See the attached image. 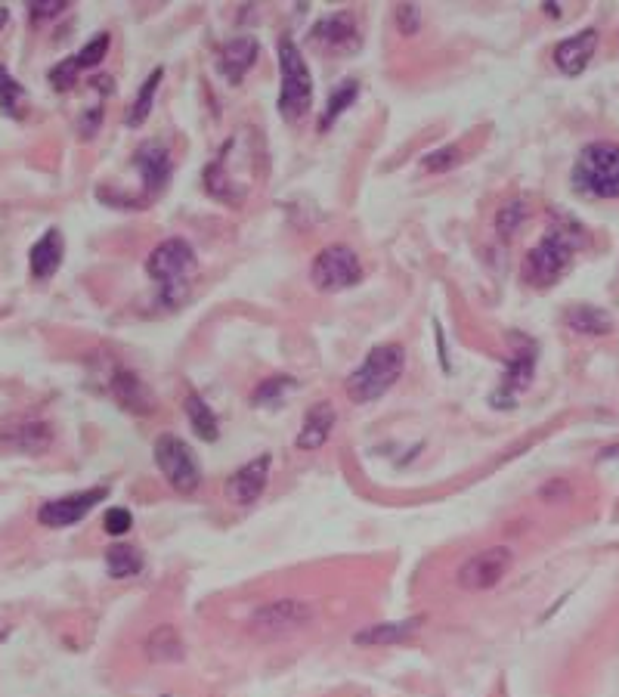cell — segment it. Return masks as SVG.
Masks as SVG:
<instances>
[{
	"label": "cell",
	"mask_w": 619,
	"mask_h": 697,
	"mask_svg": "<svg viewBox=\"0 0 619 697\" xmlns=\"http://www.w3.org/2000/svg\"><path fill=\"white\" fill-rule=\"evenodd\" d=\"M146 273L158 285V304L177 307L186 301L192 279L199 273V255H195V248L186 239L171 236L152 248V255L146 261Z\"/></svg>",
	"instance_id": "obj_1"
},
{
	"label": "cell",
	"mask_w": 619,
	"mask_h": 697,
	"mask_svg": "<svg viewBox=\"0 0 619 697\" xmlns=\"http://www.w3.org/2000/svg\"><path fill=\"white\" fill-rule=\"evenodd\" d=\"M403 369H406L403 347L400 344H378L369 351V357L347 375L344 391L353 403H375L400 382Z\"/></svg>",
	"instance_id": "obj_2"
},
{
	"label": "cell",
	"mask_w": 619,
	"mask_h": 697,
	"mask_svg": "<svg viewBox=\"0 0 619 697\" xmlns=\"http://www.w3.org/2000/svg\"><path fill=\"white\" fill-rule=\"evenodd\" d=\"M576 227L579 224H570V227L555 224V227L545 230V236L536 242V248L524 261V276H527L530 285L548 289V285H555L573 267L576 248H579V239H582V233Z\"/></svg>",
	"instance_id": "obj_3"
},
{
	"label": "cell",
	"mask_w": 619,
	"mask_h": 697,
	"mask_svg": "<svg viewBox=\"0 0 619 697\" xmlns=\"http://www.w3.org/2000/svg\"><path fill=\"white\" fill-rule=\"evenodd\" d=\"M573 189L595 199H619V146L589 143L573 165Z\"/></svg>",
	"instance_id": "obj_4"
},
{
	"label": "cell",
	"mask_w": 619,
	"mask_h": 697,
	"mask_svg": "<svg viewBox=\"0 0 619 697\" xmlns=\"http://www.w3.org/2000/svg\"><path fill=\"white\" fill-rule=\"evenodd\" d=\"M279 72H282L279 115L285 121H298L307 115V109L313 103V78H310V69H307L298 44L288 35L279 38Z\"/></svg>",
	"instance_id": "obj_5"
},
{
	"label": "cell",
	"mask_w": 619,
	"mask_h": 697,
	"mask_svg": "<svg viewBox=\"0 0 619 697\" xmlns=\"http://www.w3.org/2000/svg\"><path fill=\"white\" fill-rule=\"evenodd\" d=\"M316 620V608L304 598H273L248 617V629L257 639H285L307 629Z\"/></svg>",
	"instance_id": "obj_6"
},
{
	"label": "cell",
	"mask_w": 619,
	"mask_h": 697,
	"mask_svg": "<svg viewBox=\"0 0 619 697\" xmlns=\"http://www.w3.org/2000/svg\"><path fill=\"white\" fill-rule=\"evenodd\" d=\"M152 456H155L158 471L165 474V481H168L177 493L189 496V493L199 490V484H202V465H199V459H195V453L189 450V443H186L183 437H177V434H161V437L155 440Z\"/></svg>",
	"instance_id": "obj_7"
},
{
	"label": "cell",
	"mask_w": 619,
	"mask_h": 697,
	"mask_svg": "<svg viewBox=\"0 0 619 697\" xmlns=\"http://www.w3.org/2000/svg\"><path fill=\"white\" fill-rule=\"evenodd\" d=\"M310 282L319 292H344L363 282V264L350 245H325L313 258Z\"/></svg>",
	"instance_id": "obj_8"
},
{
	"label": "cell",
	"mask_w": 619,
	"mask_h": 697,
	"mask_svg": "<svg viewBox=\"0 0 619 697\" xmlns=\"http://www.w3.org/2000/svg\"><path fill=\"white\" fill-rule=\"evenodd\" d=\"M514 567V549L511 546H490L477 555H471L459 567V586L465 592H486L505 580V574Z\"/></svg>",
	"instance_id": "obj_9"
},
{
	"label": "cell",
	"mask_w": 619,
	"mask_h": 697,
	"mask_svg": "<svg viewBox=\"0 0 619 697\" xmlns=\"http://www.w3.org/2000/svg\"><path fill=\"white\" fill-rule=\"evenodd\" d=\"M106 496H109L106 487H90V490H81V493H69V496L50 499V502H44L41 509H38V524H44L50 530L75 527L93 509V505H100Z\"/></svg>",
	"instance_id": "obj_10"
},
{
	"label": "cell",
	"mask_w": 619,
	"mask_h": 697,
	"mask_svg": "<svg viewBox=\"0 0 619 697\" xmlns=\"http://www.w3.org/2000/svg\"><path fill=\"white\" fill-rule=\"evenodd\" d=\"M0 443L16 453L41 456L53 447V428L41 419H28V416L0 419Z\"/></svg>",
	"instance_id": "obj_11"
},
{
	"label": "cell",
	"mask_w": 619,
	"mask_h": 697,
	"mask_svg": "<svg viewBox=\"0 0 619 697\" xmlns=\"http://www.w3.org/2000/svg\"><path fill=\"white\" fill-rule=\"evenodd\" d=\"M134 165L143 177L146 199H155V196L165 193V186L171 183V174H174V158H171L165 143H158V140L140 143V149L134 155Z\"/></svg>",
	"instance_id": "obj_12"
},
{
	"label": "cell",
	"mask_w": 619,
	"mask_h": 697,
	"mask_svg": "<svg viewBox=\"0 0 619 697\" xmlns=\"http://www.w3.org/2000/svg\"><path fill=\"white\" fill-rule=\"evenodd\" d=\"M533 375H536V344L524 341V347L514 354V360L508 363V369L502 375V385L493 394V406L496 409L514 406L517 397L533 385Z\"/></svg>",
	"instance_id": "obj_13"
},
{
	"label": "cell",
	"mask_w": 619,
	"mask_h": 697,
	"mask_svg": "<svg viewBox=\"0 0 619 697\" xmlns=\"http://www.w3.org/2000/svg\"><path fill=\"white\" fill-rule=\"evenodd\" d=\"M270 468H273L270 453L245 462L236 474H230V481H226V487H223L226 499L236 502V505H254L270 484Z\"/></svg>",
	"instance_id": "obj_14"
},
{
	"label": "cell",
	"mask_w": 619,
	"mask_h": 697,
	"mask_svg": "<svg viewBox=\"0 0 619 697\" xmlns=\"http://www.w3.org/2000/svg\"><path fill=\"white\" fill-rule=\"evenodd\" d=\"M109 391L127 409V413H134V416L155 413V394H152V388L143 382V378L134 369L112 366L109 369Z\"/></svg>",
	"instance_id": "obj_15"
},
{
	"label": "cell",
	"mask_w": 619,
	"mask_h": 697,
	"mask_svg": "<svg viewBox=\"0 0 619 697\" xmlns=\"http://www.w3.org/2000/svg\"><path fill=\"white\" fill-rule=\"evenodd\" d=\"M595 50H598V31L595 28H585V31H579V35H573V38H564L555 47V66L567 78H576V75H582L585 69H589Z\"/></svg>",
	"instance_id": "obj_16"
},
{
	"label": "cell",
	"mask_w": 619,
	"mask_h": 697,
	"mask_svg": "<svg viewBox=\"0 0 619 697\" xmlns=\"http://www.w3.org/2000/svg\"><path fill=\"white\" fill-rule=\"evenodd\" d=\"M313 41L329 47V50H353L356 44H360V28H356V19L353 13L347 10H338V13H329L322 16L316 25H313Z\"/></svg>",
	"instance_id": "obj_17"
},
{
	"label": "cell",
	"mask_w": 619,
	"mask_h": 697,
	"mask_svg": "<svg viewBox=\"0 0 619 697\" xmlns=\"http://www.w3.org/2000/svg\"><path fill=\"white\" fill-rule=\"evenodd\" d=\"M257 53H260V47L251 35H239L233 41H226L217 53V72L230 84H239L257 62Z\"/></svg>",
	"instance_id": "obj_18"
},
{
	"label": "cell",
	"mask_w": 619,
	"mask_h": 697,
	"mask_svg": "<svg viewBox=\"0 0 619 697\" xmlns=\"http://www.w3.org/2000/svg\"><path fill=\"white\" fill-rule=\"evenodd\" d=\"M335 422H338V413H335V406L329 400H319L307 409V416H304V425L298 431V450L310 453V450H319L325 447V440L332 437L335 431Z\"/></svg>",
	"instance_id": "obj_19"
},
{
	"label": "cell",
	"mask_w": 619,
	"mask_h": 697,
	"mask_svg": "<svg viewBox=\"0 0 619 697\" xmlns=\"http://www.w3.org/2000/svg\"><path fill=\"white\" fill-rule=\"evenodd\" d=\"M425 617H409V620H394V623H372L360 632H353V645L360 648H390L412 639L421 629Z\"/></svg>",
	"instance_id": "obj_20"
},
{
	"label": "cell",
	"mask_w": 619,
	"mask_h": 697,
	"mask_svg": "<svg viewBox=\"0 0 619 697\" xmlns=\"http://www.w3.org/2000/svg\"><path fill=\"white\" fill-rule=\"evenodd\" d=\"M62 255H65V239H62V233L56 227H50L28 251L31 276H35L38 282H47L50 276H56V270L62 264Z\"/></svg>",
	"instance_id": "obj_21"
},
{
	"label": "cell",
	"mask_w": 619,
	"mask_h": 697,
	"mask_svg": "<svg viewBox=\"0 0 619 697\" xmlns=\"http://www.w3.org/2000/svg\"><path fill=\"white\" fill-rule=\"evenodd\" d=\"M143 654L149 663H180L186 660V642L171 623H161L143 639Z\"/></svg>",
	"instance_id": "obj_22"
},
{
	"label": "cell",
	"mask_w": 619,
	"mask_h": 697,
	"mask_svg": "<svg viewBox=\"0 0 619 697\" xmlns=\"http://www.w3.org/2000/svg\"><path fill=\"white\" fill-rule=\"evenodd\" d=\"M564 323L576 332V335H607L613 320L610 313L601 310V307H592V304H573L567 313H564Z\"/></svg>",
	"instance_id": "obj_23"
},
{
	"label": "cell",
	"mask_w": 619,
	"mask_h": 697,
	"mask_svg": "<svg viewBox=\"0 0 619 697\" xmlns=\"http://www.w3.org/2000/svg\"><path fill=\"white\" fill-rule=\"evenodd\" d=\"M183 409H186V419H189L192 431L199 434L205 443H214V440L220 437V425H217L214 409H211L199 394H195V391H186Z\"/></svg>",
	"instance_id": "obj_24"
},
{
	"label": "cell",
	"mask_w": 619,
	"mask_h": 697,
	"mask_svg": "<svg viewBox=\"0 0 619 697\" xmlns=\"http://www.w3.org/2000/svg\"><path fill=\"white\" fill-rule=\"evenodd\" d=\"M106 570H109L112 580H130L143 570V555L134 546L115 543L106 549Z\"/></svg>",
	"instance_id": "obj_25"
},
{
	"label": "cell",
	"mask_w": 619,
	"mask_h": 697,
	"mask_svg": "<svg viewBox=\"0 0 619 697\" xmlns=\"http://www.w3.org/2000/svg\"><path fill=\"white\" fill-rule=\"evenodd\" d=\"M161 78H165V69H152V72H149L146 84L137 90L134 103H130V109H127V115H124L127 128H137V124H143V121L149 118L152 103H155V93H158V87H161Z\"/></svg>",
	"instance_id": "obj_26"
},
{
	"label": "cell",
	"mask_w": 619,
	"mask_h": 697,
	"mask_svg": "<svg viewBox=\"0 0 619 697\" xmlns=\"http://www.w3.org/2000/svg\"><path fill=\"white\" fill-rule=\"evenodd\" d=\"M356 97H360V81H344L332 97H329V103H325V109H322V115H319V131H329L332 124L356 103Z\"/></svg>",
	"instance_id": "obj_27"
},
{
	"label": "cell",
	"mask_w": 619,
	"mask_h": 697,
	"mask_svg": "<svg viewBox=\"0 0 619 697\" xmlns=\"http://www.w3.org/2000/svg\"><path fill=\"white\" fill-rule=\"evenodd\" d=\"M298 382L291 375H270L267 382H260L251 394V406L257 409H270V406H279L285 400L288 391H295Z\"/></svg>",
	"instance_id": "obj_28"
},
{
	"label": "cell",
	"mask_w": 619,
	"mask_h": 697,
	"mask_svg": "<svg viewBox=\"0 0 619 697\" xmlns=\"http://www.w3.org/2000/svg\"><path fill=\"white\" fill-rule=\"evenodd\" d=\"M25 103H28L25 87L10 75L7 66H0V112L10 115V118H22Z\"/></svg>",
	"instance_id": "obj_29"
},
{
	"label": "cell",
	"mask_w": 619,
	"mask_h": 697,
	"mask_svg": "<svg viewBox=\"0 0 619 697\" xmlns=\"http://www.w3.org/2000/svg\"><path fill=\"white\" fill-rule=\"evenodd\" d=\"M524 220H527V205L520 202V199H511L496 214V230H499L502 239H511L520 230V224H524Z\"/></svg>",
	"instance_id": "obj_30"
},
{
	"label": "cell",
	"mask_w": 619,
	"mask_h": 697,
	"mask_svg": "<svg viewBox=\"0 0 619 697\" xmlns=\"http://www.w3.org/2000/svg\"><path fill=\"white\" fill-rule=\"evenodd\" d=\"M109 44H112V38L106 35H96V38H90L72 59H75V66L84 72V69H93V66H100V62L106 59V53H109Z\"/></svg>",
	"instance_id": "obj_31"
},
{
	"label": "cell",
	"mask_w": 619,
	"mask_h": 697,
	"mask_svg": "<svg viewBox=\"0 0 619 697\" xmlns=\"http://www.w3.org/2000/svg\"><path fill=\"white\" fill-rule=\"evenodd\" d=\"M462 158V149L459 146H443L437 152H428L425 158H421V168L425 171H434V174H443L449 168H455V162Z\"/></svg>",
	"instance_id": "obj_32"
},
{
	"label": "cell",
	"mask_w": 619,
	"mask_h": 697,
	"mask_svg": "<svg viewBox=\"0 0 619 697\" xmlns=\"http://www.w3.org/2000/svg\"><path fill=\"white\" fill-rule=\"evenodd\" d=\"M78 75H81V69L75 66V59H65V62H59V66L50 69V87L53 90H72Z\"/></svg>",
	"instance_id": "obj_33"
},
{
	"label": "cell",
	"mask_w": 619,
	"mask_h": 697,
	"mask_svg": "<svg viewBox=\"0 0 619 697\" xmlns=\"http://www.w3.org/2000/svg\"><path fill=\"white\" fill-rule=\"evenodd\" d=\"M103 527H106V533H112V536H124L130 527H134V515H130L127 509H121V505H115V509L106 512Z\"/></svg>",
	"instance_id": "obj_34"
},
{
	"label": "cell",
	"mask_w": 619,
	"mask_h": 697,
	"mask_svg": "<svg viewBox=\"0 0 619 697\" xmlns=\"http://www.w3.org/2000/svg\"><path fill=\"white\" fill-rule=\"evenodd\" d=\"M394 19H397V28L403 31V35H415V31L421 28V7H415V4H400L397 13H394Z\"/></svg>",
	"instance_id": "obj_35"
},
{
	"label": "cell",
	"mask_w": 619,
	"mask_h": 697,
	"mask_svg": "<svg viewBox=\"0 0 619 697\" xmlns=\"http://www.w3.org/2000/svg\"><path fill=\"white\" fill-rule=\"evenodd\" d=\"M59 13H65V4L62 0H41V4H28V16H31V22H47V19H53V16H59Z\"/></svg>",
	"instance_id": "obj_36"
},
{
	"label": "cell",
	"mask_w": 619,
	"mask_h": 697,
	"mask_svg": "<svg viewBox=\"0 0 619 697\" xmlns=\"http://www.w3.org/2000/svg\"><path fill=\"white\" fill-rule=\"evenodd\" d=\"M100 121H103V106L96 103V106L90 109V115H84V118H81V137H84V140H90V137L96 134V128H100Z\"/></svg>",
	"instance_id": "obj_37"
},
{
	"label": "cell",
	"mask_w": 619,
	"mask_h": 697,
	"mask_svg": "<svg viewBox=\"0 0 619 697\" xmlns=\"http://www.w3.org/2000/svg\"><path fill=\"white\" fill-rule=\"evenodd\" d=\"M434 332H437V344H440V360H443V369L449 372V357H446V341H443V329H440V323H434Z\"/></svg>",
	"instance_id": "obj_38"
},
{
	"label": "cell",
	"mask_w": 619,
	"mask_h": 697,
	"mask_svg": "<svg viewBox=\"0 0 619 697\" xmlns=\"http://www.w3.org/2000/svg\"><path fill=\"white\" fill-rule=\"evenodd\" d=\"M7 19H10V10H7V7H0V28L7 25Z\"/></svg>",
	"instance_id": "obj_39"
}]
</instances>
